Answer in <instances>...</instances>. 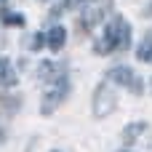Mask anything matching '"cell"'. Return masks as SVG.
<instances>
[{
    "instance_id": "1",
    "label": "cell",
    "mask_w": 152,
    "mask_h": 152,
    "mask_svg": "<svg viewBox=\"0 0 152 152\" xmlns=\"http://www.w3.org/2000/svg\"><path fill=\"white\" fill-rule=\"evenodd\" d=\"M128 48H131V24L126 19H120V16L110 21V27L102 35V40L94 45V51L102 53V56H107L112 51H128Z\"/></svg>"
},
{
    "instance_id": "2",
    "label": "cell",
    "mask_w": 152,
    "mask_h": 152,
    "mask_svg": "<svg viewBox=\"0 0 152 152\" xmlns=\"http://www.w3.org/2000/svg\"><path fill=\"white\" fill-rule=\"evenodd\" d=\"M107 8H110V0H83L80 16H77V32L80 35H88L102 21V16L107 13Z\"/></svg>"
},
{
    "instance_id": "3",
    "label": "cell",
    "mask_w": 152,
    "mask_h": 152,
    "mask_svg": "<svg viewBox=\"0 0 152 152\" xmlns=\"http://www.w3.org/2000/svg\"><path fill=\"white\" fill-rule=\"evenodd\" d=\"M67 91H69V80H67V75H59L56 80H51V83H45V91H43V104H40V110H43V115H51L64 99H67Z\"/></svg>"
},
{
    "instance_id": "4",
    "label": "cell",
    "mask_w": 152,
    "mask_h": 152,
    "mask_svg": "<svg viewBox=\"0 0 152 152\" xmlns=\"http://www.w3.org/2000/svg\"><path fill=\"white\" fill-rule=\"evenodd\" d=\"M115 107H118V99H115L112 88H110L107 83H102V86L94 91V115H96V118H107V115L115 112Z\"/></svg>"
},
{
    "instance_id": "5",
    "label": "cell",
    "mask_w": 152,
    "mask_h": 152,
    "mask_svg": "<svg viewBox=\"0 0 152 152\" xmlns=\"http://www.w3.org/2000/svg\"><path fill=\"white\" fill-rule=\"evenodd\" d=\"M107 77H110V83H118V86L128 88L131 94H142V91H144L142 80H139V77L134 75V69H128V67H112V69L107 72Z\"/></svg>"
},
{
    "instance_id": "6",
    "label": "cell",
    "mask_w": 152,
    "mask_h": 152,
    "mask_svg": "<svg viewBox=\"0 0 152 152\" xmlns=\"http://www.w3.org/2000/svg\"><path fill=\"white\" fill-rule=\"evenodd\" d=\"M64 43H67L64 27H51V32H48V48H51L53 53H59V51L64 48Z\"/></svg>"
},
{
    "instance_id": "7",
    "label": "cell",
    "mask_w": 152,
    "mask_h": 152,
    "mask_svg": "<svg viewBox=\"0 0 152 152\" xmlns=\"http://www.w3.org/2000/svg\"><path fill=\"white\" fill-rule=\"evenodd\" d=\"M13 83H16V72H13L11 59H0V86L8 88V86H13Z\"/></svg>"
},
{
    "instance_id": "8",
    "label": "cell",
    "mask_w": 152,
    "mask_h": 152,
    "mask_svg": "<svg viewBox=\"0 0 152 152\" xmlns=\"http://www.w3.org/2000/svg\"><path fill=\"white\" fill-rule=\"evenodd\" d=\"M144 131H147V123H144V120L131 123V126H126V131H123V142H126V144H134L136 136H142Z\"/></svg>"
},
{
    "instance_id": "9",
    "label": "cell",
    "mask_w": 152,
    "mask_h": 152,
    "mask_svg": "<svg viewBox=\"0 0 152 152\" xmlns=\"http://www.w3.org/2000/svg\"><path fill=\"white\" fill-rule=\"evenodd\" d=\"M136 59H139V61H152V32L142 40V45H139V51H136Z\"/></svg>"
},
{
    "instance_id": "10",
    "label": "cell",
    "mask_w": 152,
    "mask_h": 152,
    "mask_svg": "<svg viewBox=\"0 0 152 152\" xmlns=\"http://www.w3.org/2000/svg\"><path fill=\"white\" fill-rule=\"evenodd\" d=\"M3 21L5 24H24V19L19 13H11V11H3Z\"/></svg>"
},
{
    "instance_id": "11",
    "label": "cell",
    "mask_w": 152,
    "mask_h": 152,
    "mask_svg": "<svg viewBox=\"0 0 152 152\" xmlns=\"http://www.w3.org/2000/svg\"><path fill=\"white\" fill-rule=\"evenodd\" d=\"M43 43H48V37H43V35H35V37L29 40V48H35V51H37V48H43Z\"/></svg>"
}]
</instances>
